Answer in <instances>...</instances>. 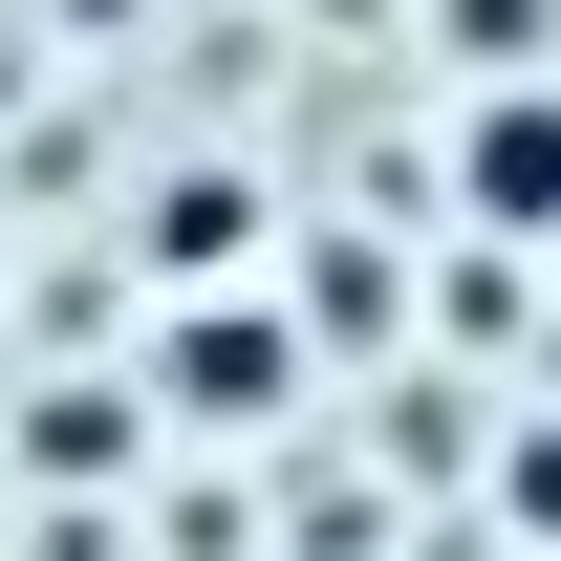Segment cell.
I'll return each mask as SVG.
<instances>
[{
	"label": "cell",
	"instance_id": "7a4b0ae2",
	"mask_svg": "<svg viewBox=\"0 0 561 561\" xmlns=\"http://www.w3.org/2000/svg\"><path fill=\"white\" fill-rule=\"evenodd\" d=\"M151 367H173V411H195V432H260L280 389H302V324H260V302H173V346H151Z\"/></svg>",
	"mask_w": 561,
	"mask_h": 561
},
{
	"label": "cell",
	"instance_id": "3957f363",
	"mask_svg": "<svg viewBox=\"0 0 561 561\" xmlns=\"http://www.w3.org/2000/svg\"><path fill=\"white\" fill-rule=\"evenodd\" d=\"M238 238H260L238 173H173V195H151V280H238Z\"/></svg>",
	"mask_w": 561,
	"mask_h": 561
},
{
	"label": "cell",
	"instance_id": "277c9868",
	"mask_svg": "<svg viewBox=\"0 0 561 561\" xmlns=\"http://www.w3.org/2000/svg\"><path fill=\"white\" fill-rule=\"evenodd\" d=\"M518 518H540V540H561V432H518Z\"/></svg>",
	"mask_w": 561,
	"mask_h": 561
},
{
	"label": "cell",
	"instance_id": "6da1fadb",
	"mask_svg": "<svg viewBox=\"0 0 561 561\" xmlns=\"http://www.w3.org/2000/svg\"><path fill=\"white\" fill-rule=\"evenodd\" d=\"M454 216H476V238H561V87L540 66H496L476 108H454Z\"/></svg>",
	"mask_w": 561,
	"mask_h": 561
}]
</instances>
